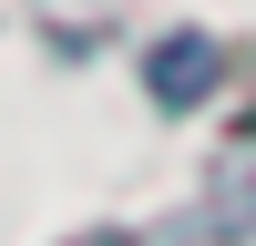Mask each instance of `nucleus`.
<instances>
[{
  "mask_svg": "<svg viewBox=\"0 0 256 246\" xmlns=\"http://www.w3.org/2000/svg\"><path fill=\"white\" fill-rule=\"evenodd\" d=\"M195 82H205V41H174V52H154V92H164V102H195Z\"/></svg>",
  "mask_w": 256,
  "mask_h": 246,
  "instance_id": "1",
  "label": "nucleus"
}]
</instances>
